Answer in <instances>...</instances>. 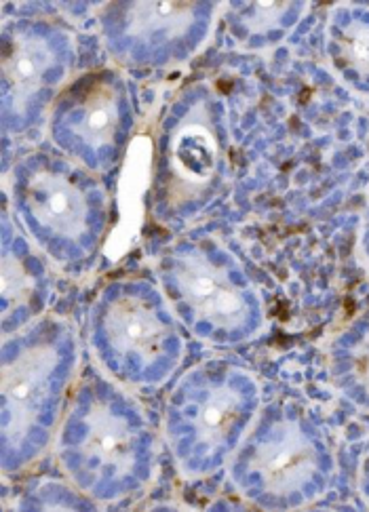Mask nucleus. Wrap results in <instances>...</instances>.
I'll use <instances>...</instances> for the list:
<instances>
[{
  "instance_id": "nucleus-10",
  "label": "nucleus",
  "mask_w": 369,
  "mask_h": 512,
  "mask_svg": "<svg viewBox=\"0 0 369 512\" xmlns=\"http://www.w3.org/2000/svg\"><path fill=\"white\" fill-rule=\"evenodd\" d=\"M194 3L184 0H140L127 13V32L131 36H148L165 32L169 38L182 36L194 19Z\"/></svg>"
},
{
  "instance_id": "nucleus-14",
  "label": "nucleus",
  "mask_w": 369,
  "mask_h": 512,
  "mask_svg": "<svg viewBox=\"0 0 369 512\" xmlns=\"http://www.w3.org/2000/svg\"><path fill=\"white\" fill-rule=\"evenodd\" d=\"M342 53L355 70L369 74V28L363 24L348 26L342 38Z\"/></svg>"
},
{
  "instance_id": "nucleus-8",
  "label": "nucleus",
  "mask_w": 369,
  "mask_h": 512,
  "mask_svg": "<svg viewBox=\"0 0 369 512\" xmlns=\"http://www.w3.org/2000/svg\"><path fill=\"white\" fill-rule=\"evenodd\" d=\"M85 426L87 437L81 445L83 454L112 466L119 477L129 475L135 462V435L129 424L123 418L114 416L104 403H93L85 416Z\"/></svg>"
},
{
  "instance_id": "nucleus-7",
  "label": "nucleus",
  "mask_w": 369,
  "mask_h": 512,
  "mask_svg": "<svg viewBox=\"0 0 369 512\" xmlns=\"http://www.w3.org/2000/svg\"><path fill=\"white\" fill-rule=\"evenodd\" d=\"M220 148L207 121H194V112L173 131L169 165L176 182L184 188L203 190L218 171Z\"/></svg>"
},
{
  "instance_id": "nucleus-13",
  "label": "nucleus",
  "mask_w": 369,
  "mask_h": 512,
  "mask_svg": "<svg viewBox=\"0 0 369 512\" xmlns=\"http://www.w3.org/2000/svg\"><path fill=\"white\" fill-rule=\"evenodd\" d=\"M0 293H3V300L9 304V312L19 306H26L34 293V279L28 274L26 266L11 253H7L3 262H0Z\"/></svg>"
},
{
  "instance_id": "nucleus-11",
  "label": "nucleus",
  "mask_w": 369,
  "mask_h": 512,
  "mask_svg": "<svg viewBox=\"0 0 369 512\" xmlns=\"http://www.w3.org/2000/svg\"><path fill=\"white\" fill-rule=\"evenodd\" d=\"M119 129V95L108 83H97L85 97L74 133L91 148L110 146Z\"/></svg>"
},
{
  "instance_id": "nucleus-12",
  "label": "nucleus",
  "mask_w": 369,
  "mask_h": 512,
  "mask_svg": "<svg viewBox=\"0 0 369 512\" xmlns=\"http://www.w3.org/2000/svg\"><path fill=\"white\" fill-rule=\"evenodd\" d=\"M239 416H241L239 392H235L228 386L211 390V395L205 399L197 416L199 439L209 447H218L230 435V430L237 424Z\"/></svg>"
},
{
  "instance_id": "nucleus-16",
  "label": "nucleus",
  "mask_w": 369,
  "mask_h": 512,
  "mask_svg": "<svg viewBox=\"0 0 369 512\" xmlns=\"http://www.w3.org/2000/svg\"><path fill=\"white\" fill-rule=\"evenodd\" d=\"M355 369H357V378L369 392V333L365 340L355 348Z\"/></svg>"
},
{
  "instance_id": "nucleus-2",
  "label": "nucleus",
  "mask_w": 369,
  "mask_h": 512,
  "mask_svg": "<svg viewBox=\"0 0 369 512\" xmlns=\"http://www.w3.org/2000/svg\"><path fill=\"white\" fill-rule=\"evenodd\" d=\"M57 350L49 344L26 348L19 357L3 367L0 392H3L9 422L5 426L7 439L15 445L26 437L28 428L38 416L47 392L51 373L57 367Z\"/></svg>"
},
{
  "instance_id": "nucleus-9",
  "label": "nucleus",
  "mask_w": 369,
  "mask_h": 512,
  "mask_svg": "<svg viewBox=\"0 0 369 512\" xmlns=\"http://www.w3.org/2000/svg\"><path fill=\"white\" fill-rule=\"evenodd\" d=\"M55 57L47 41L34 34H15L11 49L3 57V76L11 87L13 108L24 112L30 97L41 89L47 70Z\"/></svg>"
},
{
  "instance_id": "nucleus-6",
  "label": "nucleus",
  "mask_w": 369,
  "mask_h": 512,
  "mask_svg": "<svg viewBox=\"0 0 369 512\" xmlns=\"http://www.w3.org/2000/svg\"><path fill=\"white\" fill-rule=\"evenodd\" d=\"M104 329L116 352L135 354L144 363H154L161 357L169 336L157 312L135 295H121L108 306Z\"/></svg>"
},
{
  "instance_id": "nucleus-15",
  "label": "nucleus",
  "mask_w": 369,
  "mask_h": 512,
  "mask_svg": "<svg viewBox=\"0 0 369 512\" xmlns=\"http://www.w3.org/2000/svg\"><path fill=\"white\" fill-rule=\"evenodd\" d=\"M287 9H289V3H273V0H268V3H256L254 15L249 19V28L254 32H264L268 28H273L279 24L281 15Z\"/></svg>"
},
{
  "instance_id": "nucleus-4",
  "label": "nucleus",
  "mask_w": 369,
  "mask_h": 512,
  "mask_svg": "<svg viewBox=\"0 0 369 512\" xmlns=\"http://www.w3.org/2000/svg\"><path fill=\"white\" fill-rule=\"evenodd\" d=\"M251 470L258 472L266 491L287 496L300 489L317 470V451L296 426H279L273 439L258 445Z\"/></svg>"
},
{
  "instance_id": "nucleus-3",
  "label": "nucleus",
  "mask_w": 369,
  "mask_h": 512,
  "mask_svg": "<svg viewBox=\"0 0 369 512\" xmlns=\"http://www.w3.org/2000/svg\"><path fill=\"white\" fill-rule=\"evenodd\" d=\"M154 144L148 135H135L129 142L123 169L116 184V209L119 222L108 234L104 255L110 262H119L135 247L146 220V192L152 184Z\"/></svg>"
},
{
  "instance_id": "nucleus-1",
  "label": "nucleus",
  "mask_w": 369,
  "mask_h": 512,
  "mask_svg": "<svg viewBox=\"0 0 369 512\" xmlns=\"http://www.w3.org/2000/svg\"><path fill=\"white\" fill-rule=\"evenodd\" d=\"M176 279L184 302L199 319L220 329H237L247 321V302L224 268L205 255L186 253L178 258Z\"/></svg>"
},
{
  "instance_id": "nucleus-5",
  "label": "nucleus",
  "mask_w": 369,
  "mask_h": 512,
  "mask_svg": "<svg viewBox=\"0 0 369 512\" xmlns=\"http://www.w3.org/2000/svg\"><path fill=\"white\" fill-rule=\"evenodd\" d=\"M34 220L64 239H81L87 230V201L83 192L64 175L38 171L30 177L26 192Z\"/></svg>"
}]
</instances>
